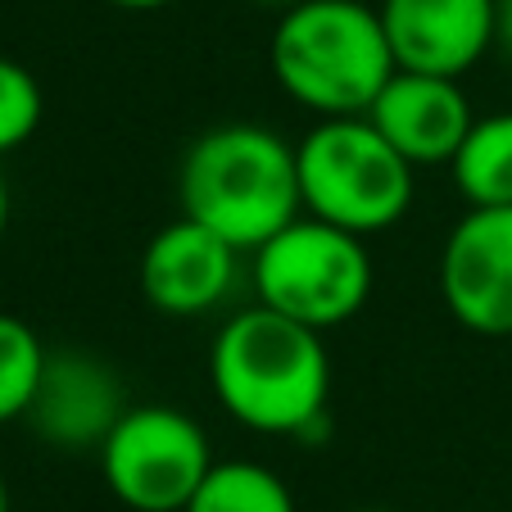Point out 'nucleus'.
<instances>
[{
	"instance_id": "6",
	"label": "nucleus",
	"mask_w": 512,
	"mask_h": 512,
	"mask_svg": "<svg viewBox=\"0 0 512 512\" xmlns=\"http://www.w3.org/2000/svg\"><path fill=\"white\" fill-rule=\"evenodd\" d=\"M96 454L109 494L132 512H182L218 463L204 426L168 404L127 408Z\"/></svg>"
},
{
	"instance_id": "8",
	"label": "nucleus",
	"mask_w": 512,
	"mask_h": 512,
	"mask_svg": "<svg viewBox=\"0 0 512 512\" xmlns=\"http://www.w3.org/2000/svg\"><path fill=\"white\" fill-rule=\"evenodd\" d=\"M127 413V395L114 363L91 349H50L41 386L23 422L37 431L41 445L64 454L100 449L114 422Z\"/></svg>"
},
{
	"instance_id": "15",
	"label": "nucleus",
	"mask_w": 512,
	"mask_h": 512,
	"mask_svg": "<svg viewBox=\"0 0 512 512\" xmlns=\"http://www.w3.org/2000/svg\"><path fill=\"white\" fill-rule=\"evenodd\" d=\"M41 109L46 100L37 78L14 59H0V159L32 141V132L41 127Z\"/></svg>"
},
{
	"instance_id": "11",
	"label": "nucleus",
	"mask_w": 512,
	"mask_h": 512,
	"mask_svg": "<svg viewBox=\"0 0 512 512\" xmlns=\"http://www.w3.org/2000/svg\"><path fill=\"white\" fill-rule=\"evenodd\" d=\"M368 118L413 168H449L476 123L472 100L458 87V78L408 73V68H395V78L372 100Z\"/></svg>"
},
{
	"instance_id": "3",
	"label": "nucleus",
	"mask_w": 512,
	"mask_h": 512,
	"mask_svg": "<svg viewBox=\"0 0 512 512\" xmlns=\"http://www.w3.org/2000/svg\"><path fill=\"white\" fill-rule=\"evenodd\" d=\"M268 64L277 87L318 118L368 114L395 78L381 10L363 0H295L272 28Z\"/></svg>"
},
{
	"instance_id": "20",
	"label": "nucleus",
	"mask_w": 512,
	"mask_h": 512,
	"mask_svg": "<svg viewBox=\"0 0 512 512\" xmlns=\"http://www.w3.org/2000/svg\"><path fill=\"white\" fill-rule=\"evenodd\" d=\"M259 5H277V10H286V5H295V0H259Z\"/></svg>"
},
{
	"instance_id": "4",
	"label": "nucleus",
	"mask_w": 512,
	"mask_h": 512,
	"mask_svg": "<svg viewBox=\"0 0 512 512\" xmlns=\"http://www.w3.org/2000/svg\"><path fill=\"white\" fill-rule=\"evenodd\" d=\"M304 213L354 236H377L413 209V164L368 114L318 118L295 145Z\"/></svg>"
},
{
	"instance_id": "17",
	"label": "nucleus",
	"mask_w": 512,
	"mask_h": 512,
	"mask_svg": "<svg viewBox=\"0 0 512 512\" xmlns=\"http://www.w3.org/2000/svg\"><path fill=\"white\" fill-rule=\"evenodd\" d=\"M105 5H114V10H132V14H141V10H164V5H177V0H105Z\"/></svg>"
},
{
	"instance_id": "5",
	"label": "nucleus",
	"mask_w": 512,
	"mask_h": 512,
	"mask_svg": "<svg viewBox=\"0 0 512 512\" xmlns=\"http://www.w3.org/2000/svg\"><path fill=\"white\" fill-rule=\"evenodd\" d=\"M250 277L259 304L313 331H331L354 318L372 295L368 236L300 213L254 250Z\"/></svg>"
},
{
	"instance_id": "21",
	"label": "nucleus",
	"mask_w": 512,
	"mask_h": 512,
	"mask_svg": "<svg viewBox=\"0 0 512 512\" xmlns=\"http://www.w3.org/2000/svg\"><path fill=\"white\" fill-rule=\"evenodd\" d=\"M358 512H386V508H358Z\"/></svg>"
},
{
	"instance_id": "9",
	"label": "nucleus",
	"mask_w": 512,
	"mask_h": 512,
	"mask_svg": "<svg viewBox=\"0 0 512 512\" xmlns=\"http://www.w3.org/2000/svg\"><path fill=\"white\" fill-rule=\"evenodd\" d=\"M381 28L408 73L463 78L499 32V0H381Z\"/></svg>"
},
{
	"instance_id": "13",
	"label": "nucleus",
	"mask_w": 512,
	"mask_h": 512,
	"mask_svg": "<svg viewBox=\"0 0 512 512\" xmlns=\"http://www.w3.org/2000/svg\"><path fill=\"white\" fill-rule=\"evenodd\" d=\"M182 512H295V494L272 467L250 458L213 463Z\"/></svg>"
},
{
	"instance_id": "14",
	"label": "nucleus",
	"mask_w": 512,
	"mask_h": 512,
	"mask_svg": "<svg viewBox=\"0 0 512 512\" xmlns=\"http://www.w3.org/2000/svg\"><path fill=\"white\" fill-rule=\"evenodd\" d=\"M46 354L41 336L14 313H0V426L23 422L32 408V395L46 372Z\"/></svg>"
},
{
	"instance_id": "2",
	"label": "nucleus",
	"mask_w": 512,
	"mask_h": 512,
	"mask_svg": "<svg viewBox=\"0 0 512 512\" xmlns=\"http://www.w3.org/2000/svg\"><path fill=\"white\" fill-rule=\"evenodd\" d=\"M177 200L191 223L218 232L241 254H254L304 213L295 145L259 123L209 127L186 145Z\"/></svg>"
},
{
	"instance_id": "7",
	"label": "nucleus",
	"mask_w": 512,
	"mask_h": 512,
	"mask_svg": "<svg viewBox=\"0 0 512 512\" xmlns=\"http://www.w3.org/2000/svg\"><path fill=\"white\" fill-rule=\"evenodd\" d=\"M440 295L472 336H512V204L467 209L440 250Z\"/></svg>"
},
{
	"instance_id": "16",
	"label": "nucleus",
	"mask_w": 512,
	"mask_h": 512,
	"mask_svg": "<svg viewBox=\"0 0 512 512\" xmlns=\"http://www.w3.org/2000/svg\"><path fill=\"white\" fill-rule=\"evenodd\" d=\"M494 46H503L512 59V0H499V32H494Z\"/></svg>"
},
{
	"instance_id": "19",
	"label": "nucleus",
	"mask_w": 512,
	"mask_h": 512,
	"mask_svg": "<svg viewBox=\"0 0 512 512\" xmlns=\"http://www.w3.org/2000/svg\"><path fill=\"white\" fill-rule=\"evenodd\" d=\"M0 512H10V485H5V476H0Z\"/></svg>"
},
{
	"instance_id": "18",
	"label": "nucleus",
	"mask_w": 512,
	"mask_h": 512,
	"mask_svg": "<svg viewBox=\"0 0 512 512\" xmlns=\"http://www.w3.org/2000/svg\"><path fill=\"white\" fill-rule=\"evenodd\" d=\"M10 227V186H5V173H0V236Z\"/></svg>"
},
{
	"instance_id": "10",
	"label": "nucleus",
	"mask_w": 512,
	"mask_h": 512,
	"mask_svg": "<svg viewBox=\"0 0 512 512\" xmlns=\"http://www.w3.org/2000/svg\"><path fill=\"white\" fill-rule=\"evenodd\" d=\"M241 250L218 232L177 218L141 250V295L168 318H200L232 295Z\"/></svg>"
},
{
	"instance_id": "12",
	"label": "nucleus",
	"mask_w": 512,
	"mask_h": 512,
	"mask_svg": "<svg viewBox=\"0 0 512 512\" xmlns=\"http://www.w3.org/2000/svg\"><path fill=\"white\" fill-rule=\"evenodd\" d=\"M449 173H454V191L467 200V209L512 204V114L476 118Z\"/></svg>"
},
{
	"instance_id": "1",
	"label": "nucleus",
	"mask_w": 512,
	"mask_h": 512,
	"mask_svg": "<svg viewBox=\"0 0 512 512\" xmlns=\"http://www.w3.org/2000/svg\"><path fill=\"white\" fill-rule=\"evenodd\" d=\"M209 381L227 417L259 435H290L313 445L327 431L331 354L322 331L254 304L218 327Z\"/></svg>"
}]
</instances>
